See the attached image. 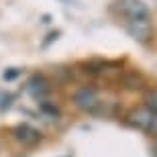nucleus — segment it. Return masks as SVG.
Here are the masks:
<instances>
[{
  "mask_svg": "<svg viewBox=\"0 0 157 157\" xmlns=\"http://www.w3.org/2000/svg\"><path fill=\"white\" fill-rule=\"evenodd\" d=\"M112 8L121 12L124 21H133V18H151L149 6L143 0H114Z\"/></svg>",
  "mask_w": 157,
  "mask_h": 157,
  "instance_id": "nucleus-3",
  "label": "nucleus"
},
{
  "mask_svg": "<svg viewBox=\"0 0 157 157\" xmlns=\"http://www.w3.org/2000/svg\"><path fill=\"white\" fill-rule=\"evenodd\" d=\"M82 67H86L84 71L88 74H92V76H100V74H106V71H110V67L118 70L121 63L118 61H104V59H90V61H82Z\"/></svg>",
  "mask_w": 157,
  "mask_h": 157,
  "instance_id": "nucleus-8",
  "label": "nucleus"
},
{
  "mask_svg": "<svg viewBox=\"0 0 157 157\" xmlns=\"http://www.w3.org/2000/svg\"><path fill=\"white\" fill-rule=\"evenodd\" d=\"M59 37V31H55V33H49V35H47V39L43 41V47H47L49 45V43H51V41H55Z\"/></svg>",
  "mask_w": 157,
  "mask_h": 157,
  "instance_id": "nucleus-13",
  "label": "nucleus"
},
{
  "mask_svg": "<svg viewBox=\"0 0 157 157\" xmlns=\"http://www.w3.org/2000/svg\"><path fill=\"white\" fill-rule=\"evenodd\" d=\"M18 76H21V70H18V67H8V70L2 71V80H6V82L14 80V78H18Z\"/></svg>",
  "mask_w": 157,
  "mask_h": 157,
  "instance_id": "nucleus-11",
  "label": "nucleus"
},
{
  "mask_svg": "<svg viewBox=\"0 0 157 157\" xmlns=\"http://www.w3.org/2000/svg\"><path fill=\"white\" fill-rule=\"evenodd\" d=\"M12 102V96L10 94H0V110H6Z\"/></svg>",
  "mask_w": 157,
  "mask_h": 157,
  "instance_id": "nucleus-12",
  "label": "nucleus"
},
{
  "mask_svg": "<svg viewBox=\"0 0 157 157\" xmlns=\"http://www.w3.org/2000/svg\"><path fill=\"white\" fill-rule=\"evenodd\" d=\"M71 102L76 108L84 112H96L100 108V96H98V90L94 86H82L78 88L74 96H71Z\"/></svg>",
  "mask_w": 157,
  "mask_h": 157,
  "instance_id": "nucleus-2",
  "label": "nucleus"
},
{
  "mask_svg": "<svg viewBox=\"0 0 157 157\" xmlns=\"http://www.w3.org/2000/svg\"><path fill=\"white\" fill-rule=\"evenodd\" d=\"M143 108L151 110L153 114H157V94L155 92H147L145 94V106H143Z\"/></svg>",
  "mask_w": 157,
  "mask_h": 157,
  "instance_id": "nucleus-9",
  "label": "nucleus"
},
{
  "mask_svg": "<svg viewBox=\"0 0 157 157\" xmlns=\"http://www.w3.org/2000/svg\"><path fill=\"white\" fill-rule=\"evenodd\" d=\"M12 137L21 143L23 147H35L43 141V133L31 127L29 122H21L17 127H12Z\"/></svg>",
  "mask_w": 157,
  "mask_h": 157,
  "instance_id": "nucleus-5",
  "label": "nucleus"
},
{
  "mask_svg": "<svg viewBox=\"0 0 157 157\" xmlns=\"http://www.w3.org/2000/svg\"><path fill=\"white\" fill-rule=\"evenodd\" d=\"M118 82H121V86L124 90H131V92H141V90H145V76L141 74L139 70H124L118 76Z\"/></svg>",
  "mask_w": 157,
  "mask_h": 157,
  "instance_id": "nucleus-6",
  "label": "nucleus"
},
{
  "mask_svg": "<svg viewBox=\"0 0 157 157\" xmlns=\"http://www.w3.org/2000/svg\"><path fill=\"white\" fill-rule=\"evenodd\" d=\"M127 122L131 124V127H135V128L153 133V131L157 128V114H153L151 110L139 106V108H133V110L127 112Z\"/></svg>",
  "mask_w": 157,
  "mask_h": 157,
  "instance_id": "nucleus-4",
  "label": "nucleus"
},
{
  "mask_svg": "<svg viewBox=\"0 0 157 157\" xmlns=\"http://www.w3.org/2000/svg\"><path fill=\"white\" fill-rule=\"evenodd\" d=\"M39 108L41 112H45V114H51V117H59V108L51 102H45V100H41L39 102Z\"/></svg>",
  "mask_w": 157,
  "mask_h": 157,
  "instance_id": "nucleus-10",
  "label": "nucleus"
},
{
  "mask_svg": "<svg viewBox=\"0 0 157 157\" xmlns=\"http://www.w3.org/2000/svg\"><path fill=\"white\" fill-rule=\"evenodd\" d=\"M27 92H29L35 100L41 102L47 94L51 92V84H49V80H47L45 76H39V74H37V76H33L29 82H27Z\"/></svg>",
  "mask_w": 157,
  "mask_h": 157,
  "instance_id": "nucleus-7",
  "label": "nucleus"
},
{
  "mask_svg": "<svg viewBox=\"0 0 157 157\" xmlns=\"http://www.w3.org/2000/svg\"><path fill=\"white\" fill-rule=\"evenodd\" d=\"M124 31L133 37L141 45H149L155 37V27H153L151 18H133V21H124Z\"/></svg>",
  "mask_w": 157,
  "mask_h": 157,
  "instance_id": "nucleus-1",
  "label": "nucleus"
}]
</instances>
